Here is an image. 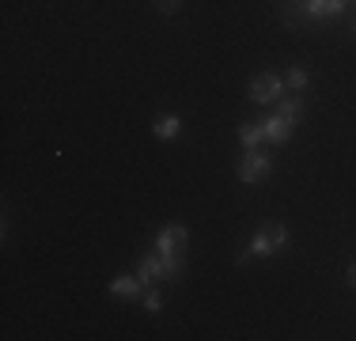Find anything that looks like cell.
<instances>
[{
    "instance_id": "cell-6",
    "label": "cell",
    "mask_w": 356,
    "mask_h": 341,
    "mask_svg": "<svg viewBox=\"0 0 356 341\" xmlns=\"http://www.w3.org/2000/svg\"><path fill=\"white\" fill-rule=\"evenodd\" d=\"M307 19H326V15H337L349 0H292Z\"/></svg>"
},
{
    "instance_id": "cell-5",
    "label": "cell",
    "mask_w": 356,
    "mask_h": 341,
    "mask_svg": "<svg viewBox=\"0 0 356 341\" xmlns=\"http://www.w3.org/2000/svg\"><path fill=\"white\" fill-rule=\"evenodd\" d=\"M269 167H273V164H269V156H266V152L247 148V156L239 159V178H243L247 186H254V182H261V178L269 175Z\"/></svg>"
},
{
    "instance_id": "cell-3",
    "label": "cell",
    "mask_w": 356,
    "mask_h": 341,
    "mask_svg": "<svg viewBox=\"0 0 356 341\" xmlns=\"http://www.w3.org/2000/svg\"><path fill=\"white\" fill-rule=\"evenodd\" d=\"M186 239H190V235H186V228H182V224H167L163 232L156 235V254H163V258L171 262V266L182 269V262H178V251L186 246Z\"/></svg>"
},
{
    "instance_id": "cell-1",
    "label": "cell",
    "mask_w": 356,
    "mask_h": 341,
    "mask_svg": "<svg viewBox=\"0 0 356 341\" xmlns=\"http://www.w3.org/2000/svg\"><path fill=\"white\" fill-rule=\"evenodd\" d=\"M284 246H288V228L284 224H266V228H258V232L250 235L247 251L258 254V258H269V254L284 251Z\"/></svg>"
},
{
    "instance_id": "cell-10",
    "label": "cell",
    "mask_w": 356,
    "mask_h": 341,
    "mask_svg": "<svg viewBox=\"0 0 356 341\" xmlns=\"http://www.w3.org/2000/svg\"><path fill=\"white\" fill-rule=\"evenodd\" d=\"M277 114H284L288 122H300V118H303L300 95H281V99H277Z\"/></svg>"
},
{
    "instance_id": "cell-9",
    "label": "cell",
    "mask_w": 356,
    "mask_h": 341,
    "mask_svg": "<svg viewBox=\"0 0 356 341\" xmlns=\"http://www.w3.org/2000/svg\"><path fill=\"white\" fill-rule=\"evenodd\" d=\"M152 133H156L159 141H175V136L182 133V118L178 114H159L156 122H152Z\"/></svg>"
},
{
    "instance_id": "cell-7",
    "label": "cell",
    "mask_w": 356,
    "mask_h": 341,
    "mask_svg": "<svg viewBox=\"0 0 356 341\" xmlns=\"http://www.w3.org/2000/svg\"><path fill=\"white\" fill-rule=\"evenodd\" d=\"M261 125H266V141H269V144H288V136H292V125H296V122H288L284 114H273V118H266Z\"/></svg>"
},
{
    "instance_id": "cell-13",
    "label": "cell",
    "mask_w": 356,
    "mask_h": 341,
    "mask_svg": "<svg viewBox=\"0 0 356 341\" xmlns=\"http://www.w3.org/2000/svg\"><path fill=\"white\" fill-rule=\"evenodd\" d=\"M156 8H159L163 15H175L178 8H182V0H156Z\"/></svg>"
},
{
    "instance_id": "cell-8",
    "label": "cell",
    "mask_w": 356,
    "mask_h": 341,
    "mask_svg": "<svg viewBox=\"0 0 356 341\" xmlns=\"http://www.w3.org/2000/svg\"><path fill=\"white\" fill-rule=\"evenodd\" d=\"M110 296H125V300H144V280H140V273H133V277H118L114 285H110Z\"/></svg>"
},
{
    "instance_id": "cell-15",
    "label": "cell",
    "mask_w": 356,
    "mask_h": 341,
    "mask_svg": "<svg viewBox=\"0 0 356 341\" xmlns=\"http://www.w3.org/2000/svg\"><path fill=\"white\" fill-rule=\"evenodd\" d=\"M349 285H353V288H356V266H353V269H349Z\"/></svg>"
},
{
    "instance_id": "cell-16",
    "label": "cell",
    "mask_w": 356,
    "mask_h": 341,
    "mask_svg": "<svg viewBox=\"0 0 356 341\" xmlns=\"http://www.w3.org/2000/svg\"><path fill=\"white\" fill-rule=\"evenodd\" d=\"M353 34H356V27H353Z\"/></svg>"
},
{
    "instance_id": "cell-4",
    "label": "cell",
    "mask_w": 356,
    "mask_h": 341,
    "mask_svg": "<svg viewBox=\"0 0 356 341\" xmlns=\"http://www.w3.org/2000/svg\"><path fill=\"white\" fill-rule=\"evenodd\" d=\"M137 273H140L144 285H148V280H178V277H182V269L171 266V262H167L163 254H144Z\"/></svg>"
},
{
    "instance_id": "cell-11",
    "label": "cell",
    "mask_w": 356,
    "mask_h": 341,
    "mask_svg": "<svg viewBox=\"0 0 356 341\" xmlns=\"http://www.w3.org/2000/svg\"><path fill=\"white\" fill-rule=\"evenodd\" d=\"M261 141H266V125H243V129H239V144H243V148H258V144Z\"/></svg>"
},
{
    "instance_id": "cell-12",
    "label": "cell",
    "mask_w": 356,
    "mask_h": 341,
    "mask_svg": "<svg viewBox=\"0 0 356 341\" xmlns=\"http://www.w3.org/2000/svg\"><path fill=\"white\" fill-rule=\"evenodd\" d=\"M311 84V76L303 72V68H288V76H284V88H292V91H303Z\"/></svg>"
},
{
    "instance_id": "cell-2",
    "label": "cell",
    "mask_w": 356,
    "mask_h": 341,
    "mask_svg": "<svg viewBox=\"0 0 356 341\" xmlns=\"http://www.w3.org/2000/svg\"><path fill=\"white\" fill-rule=\"evenodd\" d=\"M247 95H250V102H258V106H266V102H277V99L284 95V76H277V72L254 76L250 88H247Z\"/></svg>"
},
{
    "instance_id": "cell-14",
    "label": "cell",
    "mask_w": 356,
    "mask_h": 341,
    "mask_svg": "<svg viewBox=\"0 0 356 341\" xmlns=\"http://www.w3.org/2000/svg\"><path fill=\"white\" fill-rule=\"evenodd\" d=\"M144 307H148V311L156 315L159 307H163V300H159V292H144Z\"/></svg>"
}]
</instances>
